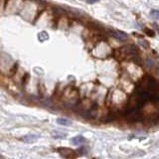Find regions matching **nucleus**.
Instances as JSON below:
<instances>
[{"mask_svg": "<svg viewBox=\"0 0 159 159\" xmlns=\"http://www.w3.org/2000/svg\"><path fill=\"white\" fill-rule=\"evenodd\" d=\"M52 134H53L54 137H57V138H64L65 136H66V133L60 132V131H53Z\"/></svg>", "mask_w": 159, "mask_h": 159, "instance_id": "8", "label": "nucleus"}, {"mask_svg": "<svg viewBox=\"0 0 159 159\" xmlns=\"http://www.w3.org/2000/svg\"><path fill=\"white\" fill-rule=\"evenodd\" d=\"M58 151L63 157H66V158H73L76 156L75 155V152L72 149H69V148H59Z\"/></svg>", "mask_w": 159, "mask_h": 159, "instance_id": "2", "label": "nucleus"}, {"mask_svg": "<svg viewBox=\"0 0 159 159\" xmlns=\"http://www.w3.org/2000/svg\"><path fill=\"white\" fill-rule=\"evenodd\" d=\"M97 1H98V0H88L89 3H96Z\"/></svg>", "mask_w": 159, "mask_h": 159, "instance_id": "12", "label": "nucleus"}, {"mask_svg": "<svg viewBox=\"0 0 159 159\" xmlns=\"http://www.w3.org/2000/svg\"><path fill=\"white\" fill-rule=\"evenodd\" d=\"M111 35L114 38H116L117 40H120V41H124V40L127 39V34H125L124 32H121V31H112Z\"/></svg>", "mask_w": 159, "mask_h": 159, "instance_id": "3", "label": "nucleus"}, {"mask_svg": "<svg viewBox=\"0 0 159 159\" xmlns=\"http://www.w3.org/2000/svg\"><path fill=\"white\" fill-rule=\"evenodd\" d=\"M57 123L61 124V125H71L72 121L70 120V119H67V118H58Z\"/></svg>", "mask_w": 159, "mask_h": 159, "instance_id": "7", "label": "nucleus"}, {"mask_svg": "<svg viewBox=\"0 0 159 159\" xmlns=\"http://www.w3.org/2000/svg\"><path fill=\"white\" fill-rule=\"evenodd\" d=\"M150 15H151V17H152L153 19L159 20V11H157V10H152L151 13H150Z\"/></svg>", "mask_w": 159, "mask_h": 159, "instance_id": "9", "label": "nucleus"}, {"mask_svg": "<svg viewBox=\"0 0 159 159\" xmlns=\"http://www.w3.org/2000/svg\"><path fill=\"white\" fill-rule=\"evenodd\" d=\"M84 141V138L82 135L76 136L71 139V142H72V144H74V145H81Z\"/></svg>", "mask_w": 159, "mask_h": 159, "instance_id": "5", "label": "nucleus"}, {"mask_svg": "<svg viewBox=\"0 0 159 159\" xmlns=\"http://www.w3.org/2000/svg\"><path fill=\"white\" fill-rule=\"evenodd\" d=\"M145 33L148 35V36H150V37H153L154 36V32L152 31V30L148 29V28H145Z\"/></svg>", "mask_w": 159, "mask_h": 159, "instance_id": "11", "label": "nucleus"}, {"mask_svg": "<svg viewBox=\"0 0 159 159\" xmlns=\"http://www.w3.org/2000/svg\"><path fill=\"white\" fill-rule=\"evenodd\" d=\"M38 39H39L40 42H45V41H47V40L49 39V35H48L47 32L42 31V32H40L38 34Z\"/></svg>", "mask_w": 159, "mask_h": 159, "instance_id": "6", "label": "nucleus"}, {"mask_svg": "<svg viewBox=\"0 0 159 159\" xmlns=\"http://www.w3.org/2000/svg\"><path fill=\"white\" fill-rule=\"evenodd\" d=\"M38 138H39V136L36 135V134H28V135L24 136L22 138V140L24 142H26V143H32L34 141H36Z\"/></svg>", "mask_w": 159, "mask_h": 159, "instance_id": "4", "label": "nucleus"}, {"mask_svg": "<svg viewBox=\"0 0 159 159\" xmlns=\"http://www.w3.org/2000/svg\"><path fill=\"white\" fill-rule=\"evenodd\" d=\"M0 158H3V156H2V155H0Z\"/></svg>", "mask_w": 159, "mask_h": 159, "instance_id": "13", "label": "nucleus"}, {"mask_svg": "<svg viewBox=\"0 0 159 159\" xmlns=\"http://www.w3.org/2000/svg\"><path fill=\"white\" fill-rule=\"evenodd\" d=\"M139 44L142 45V46H143L144 48H148V47H149V44H148V42L144 41V40H139Z\"/></svg>", "mask_w": 159, "mask_h": 159, "instance_id": "10", "label": "nucleus"}, {"mask_svg": "<svg viewBox=\"0 0 159 159\" xmlns=\"http://www.w3.org/2000/svg\"><path fill=\"white\" fill-rule=\"evenodd\" d=\"M142 114L138 111V108H131L126 111V118L130 121H137L141 119Z\"/></svg>", "mask_w": 159, "mask_h": 159, "instance_id": "1", "label": "nucleus"}]
</instances>
